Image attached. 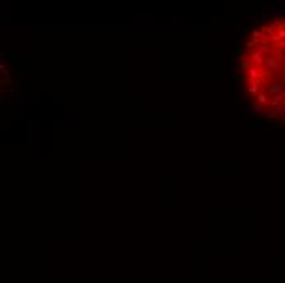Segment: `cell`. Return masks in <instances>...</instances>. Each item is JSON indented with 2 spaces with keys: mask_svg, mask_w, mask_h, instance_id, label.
<instances>
[{
  "mask_svg": "<svg viewBox=\"0 0 285 283\" xmlns=\"http://www.w3.org/2000/svg\"><path fill=\"white\" fill-rule=\"evenodd\" d=\"M239 69L251 105L267 118L285 121V16L249 34Z\"/></svg>",
  "mask_w": 285,
  "mask_h": 283,
  "instance_id": "1",
  "label": "cell"
}]
</instances>
